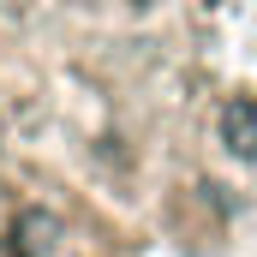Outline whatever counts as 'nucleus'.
I'll return each instance as SVG.
<instances>
[{
    "label": "nucleus",
    "instance_id": "obj_2",
    "mask_svg": "<svg viewBox=\"0 0 257 257\" xmlns=\"http://www.w3.org/2000/svg\"><path fill=\"white\" fill-rule=\"evenodd\" d=\"M48 239H54V215L24 209V215H18V251H24V257H42V251H48Z\"/></svg>",
    "mask_w": 257,
    "mask_h": 257
},
{
    "label": "nucleus",
    "instance_id": "obj_1",
    "mask_svg": "<svg viewBox=\"0 0 257 257\" xmlns=\"http://www.w3.org/2000/svg\"><path fill=\"white\" fill-rule=\"evenodd\" d=\"M221 138H227V150H233L239 162L257 156V102L251 96H233V102L221 108Z\"/></svg>",
    "mask_w": 257,
    "mask_h": 257
}]
</instances>
